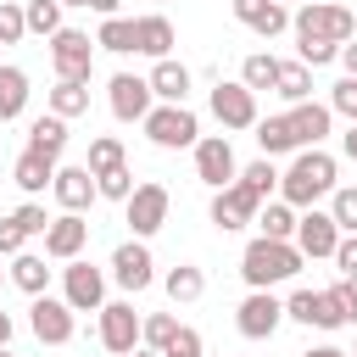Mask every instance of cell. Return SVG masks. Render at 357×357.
<instances>
[{"label":"cell","mask_w":357,"mask_h":357,"mask_svg":"<svg viewBox=\"0 0 357 357\" xmlns=\"http://www.w3.org/2000/svg\"><path fill=\"white\" fill-rule=\"evenodd\" d=\"M340 151H346V156H351V162H357V123H351V128H346V134H340Z\"/></svg>","instance_id":"obj_50"},{"label":"cell","mask_w":357,"mask_h":357,"mask_svg":"<svg viewBox=\"0 0 357 357\" xmlns=\"http://www.w3.org/2000/svg\"><path fill=\"white\" fill-rule=\"evenodd\" d=\"M268 6H273V0H234V17H240V22L251 28V22H257V17L268 11Z\"/></svg>","instance_id":"obj_47"},{"label":"cell","mask_w":357,"mask_h":357,"mask_svg":"<svg viewBox=\"0 0 357 357\" xmlns=\"http://www.w3.org/2000/svg\"><path fill=\"white\" fill-rule=\"evenodd\" d=\"M95 195H106V201H128V195H134V173H128V162L112 167V173H95Z\"/></svg>","instance_id":"obj_39"},{"label":"cell","mask_w":357,"mask_h":357,"mask_svg":"<svg viewBox=\"0 0 357 357\" xmlns=\"http://www.w3.org/2000/svg\"><path fill=\"white\" fill-rule=\"evenodd\" d=\"M335 173H340V162L312 145V151H301V156L290 162V173H279V201L307 212L318 195H335Z\"/></svg>","instance_id":"obj_1"},{"label":"cell","mask_w":357,"mask_h":357,"mask_svg":"<svg viewBox=\"0 0 357 357\" xmlns=\"http://www.w3.org/2000/svg\"><path fill=\"white\" fill-rule=\"evenodd\" d=\"M301 251L290 245V240H251L245 251H240V279L251 284V290H273V284H284V279H296L301 273Z\"/></svg>","instance_id":"obj_2"},{"label":"cell","mask_w":357,"mask_h":357,"mask_svg":"<svg viewBox=\"0 0 357 357\" xmlns=\"http://www.w3.org/2000/svg\"><path fill=\"white\" fill-rule=\"evenodd\" d=\"M257 145H262V156L273 162V156H284V151H296V134H290V117L279 112V117H257Z\"/></svg>","instance_id":"obj_28"},{"label":"cell","mask_w":357,"mask_h":357,"mask_svg":"<svg viewBox=\"0 0 357 357\" xmlns=\"http://www.w3.org/2000/svg\"><path fill=\"white\" fill-rule=\"evenodd\" d=\"M195 178H201L206 190H229V184L240 178V162H234L229 134H201V139H195Z\"/></svg>","instance_id":"obj_9"},{"label":"cell","mask_w":357,"mask_h":357,"mask_svg":"<svg viewBox=\"0 0 357 357\" xmlns=\"http://www.w3.org/2000/svg\"><path fill=\"white\" fill-rule=\"evenodd\" d=\"M128 357H162V351H145V346H134V351H128Z\"/></svg>","instance_id":"obj_54"},{"label":"cell","mask_w":357,"mask_h":357,"mask_svg":"<svg viewBox=\"0 0 357 357\" xmlns=\"http://www.w3.org/2000/svg\"><path fill=\"white\" fill-rule=\"evenodd\" d=\"M22 106H28V73L11 67V61H0V123L22 117Z\"/></svg>","instance_id":"obj_26"},{"label":"cell","mask_w":357,"mask_h":357,"mask_svg":"<svg viewBox=\"0 0 357 357\" xmlns=\"http://www.w3.org/2000/svg\"><path fill=\"white\" fill-rule=\"evenodd\" d=\"M173 335H178V318H173V312H151V318H139V346H145V351H167Z\"/></svg>","instance_id":"obj_34"},{"label":"cell","mask_w":357,"mask_h":357,"mask_svg":"<svg viewBox=\"0 0 357 357\" xmlns=\"http://www.w3.org/2000/svg\"><path fill=\"white\" fill-rule=\"evenodd\" d=\"M273 95H279V100H290V106H301V100H312V67H301V61H279V78H273Z\"/></svg>","instance_id":"obj_27"},{"label":"cell","mask_w":357,"mask_h":357,"mask_svg":"<svg viewBox=\"0 0 357 357\" xmlns=\"http://www.w3.org/2000/svg\"><path fill=\"white\" fill-rule=\"evenodd\" d=\"M329 112H340V117L357 123V78H340V84L329 89Z\"/></svg>","instance_id":"obj_42"},{"label":"cell","mask_w":357,"mask_h":357,"mask_svg":"<svg viewBox=\"0 0 357 357\" xmlns=\"http://www.w3.org/2000/svg\"><path fill=\"white\" fill-rule=\"evenodd\" d=\"M329 218H335V229L340 234H357V184H335V195H329Z\"/></svg>","instance_id":"obj_38"},{"label":"cell","mask_w":357,"mask_h":357,"mask_svg":"<svg viewBox=\"0 0 357 357\" xmlns=\"http://www.w3.org/2000/svg\"><path fill=\"white\" fill-rule=\"evenodd\" d=\"M84 245H89V223H84V212H61V218H50V229H45V257H50V262H73Z\"/></svg>","instance_id":"obj_17"},{"label":"cell","mask_w":357,"mask_h":357,"mask_svg":"<svg viewBox=\"0 0 357 357\" xmlns=\"http://www.w3.org/2000/svg\"><path fill=\"white\" fill-rule=\"evenodd\" d=\"M145 84H151V95H156L162 106H184V95H190V67L167 56V61H156V67H151V78H145Z\"/></svg>","instance_id":"obj_22"},{"label":"cell","mask_w":357,"mask_h":357,"mask_svg":"<svg viewBox=\"0 0 357 357\" xmlns=\"http://www.w3.org/2000/svg\"><path fill=\"white\" fill-rule=\"evenodd\" d=\"M257 229H262V240H290V234H296V206L268 201V206L257 212Z\"/></svg>","instance_id":"obj_33"},{"label":"cell","mask_w":357,"mask_h":357,"mask_svg":"<svg viewBox=\"0 0 357 357\" xmlns=\"http://www.w3.org/2000/svg\"><path fill=\"white\" fill-rule=\"evenodd\" d=\"M284 117H290L296 151H312V145H324V139H329V123H335V112H329V106H318V100H301V106H290Z\"/></svg>","instance_id":"obj_19"},{"label":"cell","mask_w":357,"mask_h":357,"mask_svg":"<svg viewBox=\"0 0 357 357\" xmlns=\"http://www.w3.org/2000/svg\"><path fill=\"white\" fill-rule=\"evenodd\" d=\"M0 178H6V173H0Z\"/></svg>","instance_id":"obj_60"},{"label":"cell","mask_w":357,"mask_h":357,"mask_svg":"<svg viewBox=\"0 0 357 357\" xmlns=\"http://www.w3.org/2000/svg\"><path fill=\"white\" fill-rule=\"evenodd\" d=\"M335 61H340V67H346V78H357V39H346V45H340V56H335Z\"/></svg>","instance_id":"obj_49"},{"label":"cell","mask_w":357,"mask_h":357,"mask_svg":"<svg viewBox=\"0 0 357 357\" xmlns=\"http://www.w3.org/2000/svg\"><path fill=\"white\" fill-rule=\"evenodd\" d=\"M106 106H112L117 123H145V112L156 106V95H151V84H145L139 73H112V84H106Z\"/></svg>","instance_id":"obj_10"},{"label":"cell","mask_w":357,"mask_h":357,"mask_svg":"<svg viewBox=\"0 0 357 357\" xmlns=\"http://www.w3.org/2000/svg\"><path fill=\"white\" fill-rule=\"evenodd\" d=\"M257 212H262V201L245 190V184H229V190H212V223L223 229V234H234V229H245V223H257Z\"/></svg>","instance_id":"obj_16"},{"label":"cell","mask_w":357,"mask_h":357,"mask_svg":"<svg viewBox=\"0 0 357 357\" xmlns=\"http://www.w3.org/2000/svg\"><path fill=\"white\" fill-rule=\"evenodd\" d=\"M346 357H357V351H346Z\"/></svg>","instance_id":"obj_59"},{"label":"cell","mask_w":357,"mask_h":357,"mask_svg":"<svg viewBox=\"0 0 357 357\" xmlns=\"http://www.w3.org/2000/svg\"><path fill=\"white\" fill-rule=\"evenodd\" d=\"M50 67L61 84H89L95 78V39L78 28H56L50 33Z\"/></svg>","instance_id":"obj_4"},{"label":"cell","mask_w":357,"mask_h":357,"mask_svg":"<svg viewBox=\"0 0 357 357\" xmlns=\"http://www.w3.org/2000/svg\"><path fill=\"white\" fill-rule=\"evenodd\" d=\"M117 6L123 0H89V11H100V17H117Z\"/></svg>","instance_id":"obj_51"},{"label":"cell","mask_w":357,"mask_h":357,"mask_svg":"<svg viewBox=\"0 0 357 357\" xmlns=\"http://www.w3.org/2000/svg\"><path fill=\"white\" fill-rule=\"evenodd\" d=\"M22 151H39V156L61 162V151H67V123H61L56 112L33 117V123H28V145H22Z\"/></svg>","instance_id":"obj_24"},{"label":"cell","mask_w":357,"mask_h":357,"mask_svg":"<svg viewBox=\"0 0 357 357\" xmlns=\"http://www.w3.org/2000/svg\"><path fill=\"white\" fill-rule=\"evenodd\" d=\"M11 223L22 229V240H28V234H45V229H50V218H45V206H39V201H22V206L11 212Z\"/></svg>","instance_id":"obj_40"},{"label":"cell","mask_w":357,"mask_h":357,"mask_svg":"<svg viewBox=\"0 0 357 357\" xmlns=\"http://www.w3.org/2000/svg\"><path fill=\"white\" fill-rule=\"evenodd\" d=\"M173 22L162 17V11H145V17H134V50L139 56H151V61H167L173 56Z\"/></svg>","instance_id":"obj_20"},{"label":"cell","mask_w":357,"mask_h":357,"mask_svg":"<svg viewBox=\"0 0 357 357\" xmlns=\"http://www.w3.org/2000/svg\"><path fill=\"white\" fill-rule=\"evenodd\" d=\"M296 39H324V45H346L357 39V17L346 6H329V0H307L296 17H290Z\"/></svg>","instance_id":"obj_3"},{"label":"cell","mask_w":357,"mask_h":357,"mask_svg":"<svg viewBox=\"0 0 357 357\" xmlns=\"http://www.w3.org/2000/svg\"><path fill=\"white\" fill-rule=\"evenodd\" d=\"M100 346L112 357H128L139 346V312H134V301H106L100 307Z\"/></svg>","instance_id":"obj_15"},{"label":"cell","mask_w":357,"mask_h":357,"mask_svg":"<svg viewBox=\"0 0 357 357\" xmlns=\"http://www.w3.org/2000/svg\"><path fill=\"white\" fill-rule=\"evenodd\" d=\"M123 162H128V156H123V139H117V134H95V139H89V162H84L89 173H112V167H123Z\"/></svg>","instance_id":"obj_35"},{"label":"cell","mask_w":357,"mask_h":357,"mask_svg":"<svg viewBox=\"0 0 357 357\" xmlns=\"http://www.w3.org/2000/svg\"><path fill=\"white\" fill-rule=\"evenodd\" d=\"M0 284H6V268H0Z\"/></svg>","instance_id":"obj_57"},{"label":"cell","mask_w":357,"mask_h":357,"mask_svg":"<svg viewBox=\"0 0 357 357\" xmlns=\"http://www.w3.org/2000/svg\"><path fill=\"white\" fill-rule=\"evenodd\" d=\"M162 290H167V301H173V307H184V301H201V290H206V273H201L195 262H178V268H167Z\"/></svg>","instance_id":"obj_25"},{"label":"cell","mask_w":357,"mask_h":357,"mask_svg":"<svg viewBox=\"0 0 357 357\" xmlns=\"http://www.w3.org/2000/svg\"><path fill=\"white\" fill-rule=\"evenodd\" d=\"M212 117L223 128H257V95L245 84H218L212 89Z\"/></svg>","instance_id":"obj_18"},{"label":"cell","mask_w":357,"mask_h":357,"mask_svg":"<svg viewBox=\"0 0 357 357\" xmlns=\"http://www.w3.org/2000/svg\"><path fill=\"white\" fill-rule=\"evenodd\" d=\"M50 178H56V162H50V156H39V151H22V156L11 162V184H17L28 201H33L39 190H50Z\"/></svg>","instance_id":"obj_23"},{"label":"cell","mask_w":357,"mask_h":357,"mask_svg":"<svg viewBox=\"0 0 357 357\" xmlns=\"http://www.w3.org/2000/svg\"><path fill=\"white\" fill-rule=\"evenodd\" d=\"M290 245H296L307 262H318V257H335L340 229H335V218H329V212L307 206V212H296V234H290Z\"/></svg>","instance_id":"obj_11"},{"label":"cell","mask_w":357,"mask_h":357,"mask_svg":"<svg viewBox=\"0 0 357 357\" xmlns=\"http://www.w3.org/2000/svg\"><path fill=\"white\" fill-rule=\"evenodd\" d=\"M61 301L73 312H100L106 307V273L95 262H84V257L61 262Z\"/></svg>","instance_id":"obj_8"},{"label":"cell","mask_w":357,"mask_h":357,"mask_svg":"<svg viewBox=\"0 0 357 357\" xmlns=\"http://www.w3.org/2000/svg\"><path fill=\"white\" fill-rule=\"evenodd\" d=\"M56 6H89V0H56Z\"/></svg>","instance_id":"obj_55"},{"label":"cell","mask_w":357,"mask_h":357,"mask_svg":"<svg viewBox=\"0 0 357 357\" xmlns=\"http://www.w3.org/2000/svg\"><path fill=\"white\" fill-rule=\"evenodd\" d=\"M50 195L61 201V212H84V206L95 201V173H89V167H61V162H56Z\"/></svg>","instance_id":"obj_21"},{"label":"cell","mask_w":357,"mask_h":357,"mask_svg":"<svg viewBox=\"0 0 357 357\" xmlns=\"http://www.w3.org/2000/svg\"><path fill=\"white\" fill-rule=\"evenodd\" d=\"M50 112L67 123V117H84L89 112V84H61L56 78V89H50Z\"/></svg>","instance_id":"obj_32"},{"label":"cell","mask_w":357,"mask_h":357,"mask_svg":"<svg viewBox=\"0 0 357 357\" xmlns=\"http://www.w3.org/2000/svg\"><path fill=\"white\" fill-rule=\"evenodd\" d=\"M234 184H245V190H251L257 201H268V195L279 190V167H273L268 156H257L251 167H240V178H234Z\"/></svg>","instance_id":"obj_36"},{"label":"cell","mask_w":357,"mask_h":357,"mask_svg":"<svg viewBox=\"0 0 357 357\" xmlns=\"http://www.w3.org/2000/svg\"><path fill=\"white\" fill-rule=\"evenodd\" d=\"M335 290H340V301H346V312H351V324H357V273H351V279H340Z\"/></svg>","instance_id":"obj_48"},{"label":"cell","mask_w":357,"mask_h":357,"mask_svg":"<svg viewBox=\"0 0 357 357\" xmlns=\"http://www.w3.org/2000/svg\"><path fill=\"white\" fill-rule=\"evenodd\" d=\"M273 78H279V56L273 50H251L245 61H240V84L257 95V89H273Z\"/></svg>","instance_id":"obj_30"},{"label":"cell","mask_w":357,"mask_h":357,"mask_svg":"<svg viewBox=\"0 0 357 357\" xmlns=\"http://www.w3.org/2000/svg\"><path fill=\"white\" fill-rule=\"evenodd\" d=\"M167 206H173V195H167V184H156V178H145V184H134V195L123 201V218H128V229H134V240H151L162 223H167Z\"/></svg>","instance_id":"obj_7"},{"label":"cell","mask_w":357,"mask_h":357,"mask_svg":"<svg viewBox=\"0 0 357 357\" xmlns=\"http://www.w3.org/2000/svg\"><path fill=\"white\" fill-rule=\"evenodd\" d=\"M284 28H290V11H284L279 0H273V6H268V11L251 22V33H262V39H273V33H284Z\"/></svg>","instance_id":"obj_44"},{"label":"cell","mask_w":357,"mask_h":357,"mask_svg":"<svg viewBox=\"0 0 357 357\" xmlns=\"http://www.w3.org/2000/svg\"><path fill=\"white\" fill-rule=\"evenodd\" d=\"M301 357H346L340 346H312V351H301Z\"/></svg>","instance_id":"obj_53"},{"label":"cell","mask_w":357,"mask_h":357,"mask_svg":"<svg viewBox=\"0 0 357 357\" xmlns=\"http://www.w3.org/2000/svg\"><path fill=\"white\" fill-rule=\"evenodd\" d=\"M279 6H284V0H279ZM296 6H307V0H296Z\"/></svg>","instance_id":"obj_58"},{"label":"cell","mask_w":357,"mask_h":357,"mask_svg":"<svg viewBox=\"0 0 357 357\" xmlns=\"http://www.w3.org/2000/svg\"><path fill=\"white\" fill-rule=\"evenodd\" d=\"M0 357H17V351H6V346H0Z\"/></svg>","instance_id":"obj_56"},{"label":"cell","mask_w":357,"mask_h":357,"mask_svg":"<svg viewBox=\"0 0 357 357\" xmlns=\"http://www.w3.org/2000/svg\"><path fill=\"white\" fill-rule=\"evenodd\" d=\"M95 45H100V50H112V56H128V50H134V17H100Z\"/></svg>","instance_id":"obj_31"},{"label":"cell","mask_w":357,"mask_h":357,"mask_svg":"<svg viewBox=\"0 0 357 357\" xmlns=\"http://www.w3.org/2000/svg\"><path fill=\"white\" fill-rule=\"evenodd\" d=\"M145 139L162 145V151H184L201 139V117L190 106H151L145 112Z\"/></svg>","instance_id":"obj_6"},{"label":"cell","mask_w":357,"mask_h":357,"mask_svg":"<svg viewBox=\"0 0 357 357\" xmlns=\"http://www.w3.org/2000/svg\"><path fill=\"white\" fill-rule=\"evenodd\" d=\"M112 279H117L128 296L151 290V284H156V262H151V245H145V240H123V245L112 251Z\"/></svg>","instance_id":"obj_13"},{"label":"cell","mask_w":357,"mask_h":357,"mask_svg":"<svg viewBox=\"0 0 357 357\" xmlns=\"http://www.w3.org/2000/svg\"><path fill=\"white\" fill-rule=\"evenodd\" d=\"M162 357H206V346H201V329L178 324V335H173V346H167Z\"/></svg>","instance_id":"obj_43"},{"label":"cell","mask_w":357,"mask_h":357,"mask_svg":"<svg viewBox=\"0 0 357 357\" xmlns=\"http://www.w3.org/2000/svg\"><path fill=\"white\" fill-rule=\"evenodd\" d=\"M28 329H33L45 346H67L73 329H78V318H73V307H67L61 296H33V307H28Z\"/></svg>","instance_id":"obj_14"},{"label":"cell","mask_w":357,"mask_h":357,"mask_svg":"<svg viewBox=\"0 0 357 357\" xmlns=\"http://www.w3.org/2000/svg\"><path fill=\"white\" fill-rule=\"evenodd\" d=\"M17 251H22V229L11 218H0V257H17Z\"/></svg>","instance_id":"obj_46"},{"label":"cell","mask_w":357,"mask_h":357,"mask_svg":"<svg viewBox=\"0 0 357 357\" xmlns=\"http://www.w3.org/2000/svg\"><path fill=\"white\" fill-rule=\"evenodd\" d=\"M28 33V22H22V6L17 0H0V45H17Z\"/></svg>","instance_id":"obj_41"},{"label":"cell","mask_w":357,"mask_h":357,"mask_svg":"<svg viewBox=\"0 0 357 357\" xmlns=\"http://www.w3.org/2000/svg\"><path fill=\"white\" fill-rule=\"evenodd\" d=\"M335 268H340V279L357 273V234H340V245H335Z\"/></svg>","instance_id":"obj_45"},{"label":"cell","mask_w":357,"mask_h":357,"mask_svg":"<svg viewBox=\"0 0 357 357\" xmlns=\"http://www.w3.org/2000/svg\"><path fill=\"white\" fill-rule=\"evenodd\" d=\"M11 329H17V324H11V312L0 307V346H11Z\"/></svg>","instance_id":"obj_52"},{"label":"cell","mask_w":357,"mask_h":357,"mask_svg":"<svg viewBox=\"0 0 357 357\" xmlns=\"http://www.w3.org/2000/svg\"><path fill=\"white\" fill-rule=\"evenodd\" d=\"M279 324H284V301H279L273 290H251V296L234 307V329H240L245 340H268Z\"/></svg>","instance_id":"obj_12"},{"label":"cell","mask_w":357,"mask_h":357,"mask_svg":"<svg viewBox=\"0 0 357 357\" xmlns=\"http://www.w3.org/2000/svg\"><path fill=\"white\" fill-rule=\"evenodd\" d=\"M11 284H17V290H28V296H45V284H50V268H45V257H33V251H17V257H11Z\"/></svg>","instance_id":"obj_29"},{"label":"cell","mask_w":357,"mask_h":357,"mask_svg":"<svg viewBox=\"0 0 357 357\" xmlns=\"http://www.w3.org/2000/svg\"><path fill=\"white\" fill-rule=\"evenodd\" d=\"M284 318H296V324H312V329H340V324H351V312H346V301H340V290L329 284V290H290V301H284Z\"/></svg>","instance_id":"obj_5"},{"label":"cell","mask_w":357,"mask_h":357,"mask_svg":"<svg viewBox=\"0 0 357 357\" xmlns=\"http://www.w3.org/2000/svg\"><path fill=\"white\" fill-rule=\"evenodd\" d=\"M22 22H28V33H45V39H50V33L61 28V6H56V0H28V6H22Z\"/></svg>","instance_id":"obj_37"}]
</instances>
